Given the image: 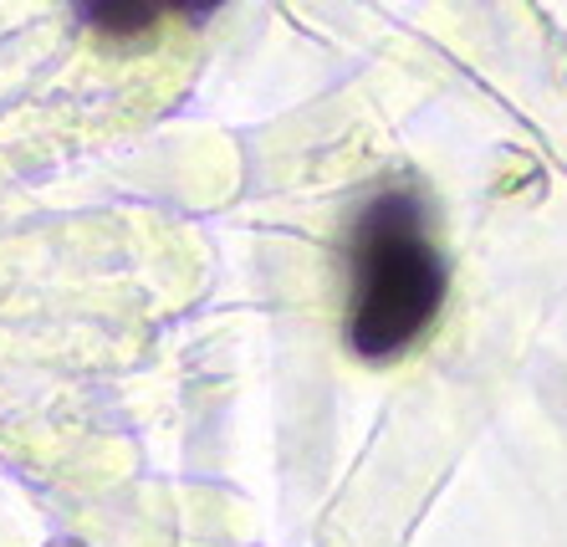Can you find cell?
Here are the masks:
<instances>
[{
    "instance_id": "cell-1",
    "label": "cell",
    "mask_w": 567,
    "mask_h": 547,
    "mask_svg": "<svg viewBox=\"0 0 567 547\" xmlns=\"http://www.w3.org/2000/svg\"><path fill=\"white\" fill-rule=\"evenodd\" d=\"M445 251L420 185H379L343 230V343L358 363H394L445 308Z\"/></svg>"
},
{
    "instance_id": "cell-2",
    "label": "cell",
    "mask_w": 567,
    "mask_h": 547,
    "mask_svg": "<svg viewBox=\"0 0 567 547\" xmlns=\"http://www.w3.org/2000/svg\"><path fill=\"white\" fill-rule=\"evenodd\" d=\"M225 0H72V11L87 31L107 41H144L154 37L164 21H189L199 27L205 16H215Z\"/></svg>"
}]
</instances>
